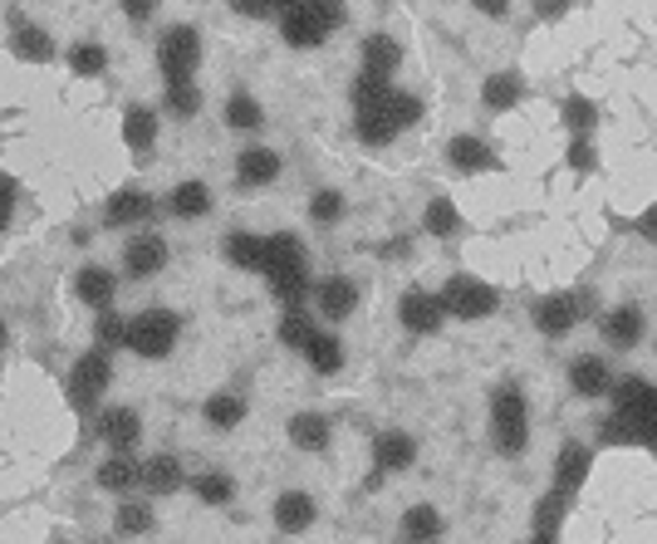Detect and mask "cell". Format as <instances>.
I'll use <instances>...</instances> for the list:
<instances>
[{
	"label": "cell",
	"mask_w": 657,
	"mask_h": 544,
	"mask_svg": "<svg viewBox=\"0 0 657 544\" xmlns=\"http://www.w3.org/2000/svg\"><path fill=\"white\" fill-rule=\"evenodd\" d=\"M260 275L270 280V294L285 310H300V300L310 294V255H304L300 236H290V231L265 236V270Z\"/></svg>",
	"instance_id": "6da1fadb"
},
{
	"label": "cell",
	"mask_w": 657,
	"mask_h": 544,
	"mask_svg": "<svg viewBox=\"0 0 657 544\" xmlns=\"http://www.w3.org/2000/svg\"><path fill=\"white\" fill-rule=\"evenodd\" d=\"M608 398H614V417L633 432V447L657 451V383L618 378Z\"/></svg>",
	"instance_id": "7a4b0ae2"
},
{
	"label": "cell",
	"mask_w": 657,
	"mask_h": 544,
	"mask_svg": "<svg viewBox=\"0 0 657 544\" xmlns=\"http://www.w3.org/2000/svg\"><path fill=\"white\" fill-rule=\"evenodd\" d=\"M344 20H348L344 6H328V0H300V6L280 10V40H285L290 50H314V44H324Z\"/></svg>",
	"instance_id": "3957f363"
},
{
	"label": "cell",
	"mask_w": 657,
	"mask_h": 544,
	"mask_svg": "<svg viewBox=\"0 0 657 544\" xmlns=\"http://www.w3.org/2000/svg\"><path fill=\"white\" fill-rule=\"evenodd\" d=\"M491 441L501 457H520L530 447V402L515 383H501L491 393Z\"/></svg>",
	"instance_id": "277c9868"
},
{
	"label": "cell",
	"mask_w": 657,
	"mask_h": 544,
	"mask_svg": "<svg viewBox=\"0 0 657 544\" xmlns=\"http://www.w3.org/2000/svg\"><path fill=\"white\" fill-rule=\"evenodd\" d=\"M177 338H182V320H177L173 310H143L138 320H128V338H123V348L147 358V363H157V358L173 354Z\"/></svg>",
	"instance_id": "5b68a950"
},
{
	"label": "cell",
	"mask_w": 657,
	"mask_h": 544,
	"mask_svg": "<svg viewBox=\"0 0 657 544\" xmlns=\"http://www.w3.org/2000/svg\"><path fill=\"white\" fill-rule=\"evenodd\" d=\"M437 304L451 320H486V314L501 310V290L486 285V280H471V275H451L447 285L437 290Z\"/></svg>",
	"instance_id": "8992f818"
},
{
	"label": "cell",
	"mask_w": 657,
	"mask_h": 544,
	"mask_svg": "<svg viewBox=\"0 0 657 544\" xmlns=\"http://www.w3.org/2000/svg\"><path fill=\"white\" fill-rule=\"evenodd\" d=\"M197 64H201V35L197 30L191 25L163 30V40H157V70H163L167 84H191Z\"/></svg>",
	"instance_id": "52a82bcc"
},
{
	"label": "cell",
	"mask_w": 657,
	"mask_h": 544,
	"mask_svg": "<svg viewBox=\"0 0 657 544\" xmlns=\"http://www.w3.org/2000/svg\"><path fill=\"white\" fill-rule=\"evenodd\" d=\"M588 310H594V294H588V290H554V294H545V300L535 304V328L545 338H564Z\"/></svg>",
	"instance_id": "ba28073f"
},
{
	"label": "cell",
	"mask_w": 657,
	"mask_h": 544,
	"mask_svg": "<svg viewBox=\"0 0 657 544\" xmlns=\"http://www.w3.org/2000/svg\"><path fill=\"white\" fill-rule=\"evenodd\" d=\"M108 383H113L108 354H104V348H88V354L70 368V402L79 407V412H88V407L108 393Z\"/></svg>",
	"instance_id": "9c48e42d"
},
{
	"label": "cell",
	"mask_w": 657,
	"mask_h": 544,
	"mask_svg": "<svg viewBox=\"0 0 657 544\" xmlns=\"http://www.w3.org/2000/svg\"><path fill=\"white\" fill-rule=\"evenodd\" d=\"M94 432L108 441L113 457H133V451H138V441H143V417L133 412V407H108V412H98Z\"/></svg>",
	"instance_id": "30bf717a"
},
{
	"label": "cell",
	"mask_w": 657,
	"mask_h": 544,
	"mask_svg": "<svg viewBox=\"0 0 657 544\" xmlns=\"http://www.w3.org/2000/svg\"><path fill=\"white\" fill-rule=\"evenodd\" d=\"M167 265V241L157 231H138L123 245V275L128 280H153Z\"/></svg>",
	"instance_id": "8fae6325"
},
{
	"label": "cell",
	"mask_w": 657,
	"mask_h": 544,
	"mask_svg": "<svg viewBox=\"0 0 657 544\" xmlns=\"http://www.w3.org/2000/svg\"><path fill=\"white\" fill-rule=\"evenodd\" d=\"M10 54H15V60H30V64H50L54 60V35L15 10V15H10Z\"/></svg>",
	"instance_id": "7c38bea8"
},
{
	"label": "cell",
	"mask_w": 657,
	"mask_h": 544,
	"mask_svg": "<svg viewBox=\"0 0 657 544\" xmlns=\"http://www.w3.org/2000/svg\"><path fill=\"white\" fill-rule=\"evenodd\" d=\"M393 94H398V88H393ZM393 94L383 98V104H373V108H358V118H354L358 143H368V147H388V143L403 133L398 108H393Z\"/></svg>",
	"instance_id": "4fadbf2b"
},
{
	"label": "cell",
	"mask_w": 657,
	"mask_h": 544,
	"mask_svg": "<svg viewBox=\"0 0 657 544\" xmlns=\"http://www.w3.org/2000/svg\"><path fill=\"white\" fill-rule=\"evenodd\" d=\"M398 320H403L407 334H437V328L447 324V314H441L437 294H427V290H407L403 300H398Z\"/></svg>",
	"instance_id": "5bb4252c"
},
{
	"label": "cell",
	"mask_w": 657,
	"mask_h": 544,
	"mask_svg": "<svg viewBox=\"0 0 657 544\" xmlns=\"http://www.w3.org/2000/svg\"><path fill=\"white\" fill-rule=\"evenodd\" d=\"M598 328H604V344L608 348H638L643 334H648V320H643L638 304H614Z\"/></svg>",
	"instance_id": "9a60e30c"
},
{
	"label": "cell",
	"mask_w": 657,
	"mask_h": 544,
	"mask_svg": "<svg viewBox=\"0 0 657 544\" xmlns=\"http://www.w3.org/2000/svg\"><path fill=\"white\" fill-rule=\"evenodd\" d=\"M614 368H608L604 358L598 354H580L570 363V388L580 393V398H608V393H614Z\"/></svg>",
	"instance_id": "2e32d148"
},
{
	"label": "cell",
	"mask_w": 657,
	"mask_h": 544,
	"mask_svg": "<svg viewBox=\"0 0 657 544\" xmlns=\"http://www.w3.org/2000/svg\"><path fill=\"white\" fill-rule=\"evenodd\" d=\"M314 304H320V314L328 324H338V320H348V314L358 310V285L348 275H328L314 285Z\"/></svg>",
	"instance_id": "e0dca14e"
},
{
	"label": "cell",
	"mask_w": 657,
	"mask_h": 544,
	"mask_svg": "<svg viewBox=\"0 0 657 544\" xmlns=\"http://www.w3.org/2000/svg\"><path fill=\"white\" fill-rule=\"evenodd\" d=\"M153 197H147L143 187H118L108 197V207H104V221L108 226H123V231H128V226H143V221H153Z\"/></svg>",
	"instance_id": "ac0fdd59"
},
{
	"label": "cell",
	"mask_w": 657,
	"mask_h": 544,
	"mask_svg": "<svg viewBox=\"0 0 657 544\" xmlns=\"http://www.w3.org/2000/svg\"><path fill=\"white\" fill-rule=\"evenodd\" d=\"M588 467H594V451L580 447V441H564L560 457H554V491L574 495L588 481Z\"/></svg>",
	"instance_id": "d6986e66"
},
{
	"label": "cell",
	"mask_w": 657,
	"mask_h": 544,
	"mask_svg": "<svg viewBox=\"0 0 657 544\" xmlns=\"http://www.w3.org/2000/svg\"><path fill=\"white\" fill-rule=\"evenodd\" d=\"M413 461H417V441L407 432H378L373 437V467H378V475L407 471Z\"/></svg>",
	"instance_id": "ffe728a7"
},
{
	"label": "cell",
	"mask_w": 657,
	"mask_h": 544,
	"mask_svg": "<svg viewBox=\"0 0 657 544\" xmlns=\"http://www.w3.org/2000/svg\"><path fill=\"white\" fill-rule=\"evenodd\" d=\"M74 294L94 314H108L113 294H118V280H113V270H104V265H84V270H79V280H74Z\"/></svg>",
	"instance_id": "44dd1931"
},
{
	"label": "cell",
	"mask_w": 657,
	"mask_h": 544,
	"mask_svg": "<svg viewBox=\"0 0 657 544\" xmlns=\"http://www.w3.org/2000/svg\"><path fill=\"white\" fill-rule=\"evenodd\" d=\"M447 520H441L437 505H407V515L398 520V540L403 544H437Z\"/></svg>",
	"instance_id": "7402d4cb"
},
{
	"label": "cell",
	"mask_w": 657,
	"mask_h": 544,
	"mask_svg": "<svg viewBox=\"0 0 657 544\" xmlns=\"http://www.w3.org/2000/svg\"><path fill=\"white\" fill-rule=\"evenodd\" d=\"M275 177H280L275 147H246V153L236 157V181H241V187H270Z\"/></svg>",
	"instance_id": "603a6c76"
},
{
	"label": "cell",
	"mask_w": 657,
	"mask_h": 544,
	"mask_svg": "<svg viewBox=\"0 0 657 544\" xmlns=\"http://www.w3.org/2000/svg\"><path fill=\"white\" fill-rule=\"evenodd\" d=\"M123 143H128L138 157H153V143H157V113L147 108V104H128V108H123Z\"/></svg>",
	"instance_id": "cb8c5ba5"
},
{
	"label": "cell",
	"mask_w": 657,
	"mask_h": 544,
	"mask_svg": "<svg viewBox=\"0 0 657 544\" xmlns=\"http://www.w3.org/2000/svg\"><path fill=\"white\" fill-rule=\"evenodd\" d=\"M328 441H334V427H328L324 412H294L290 417V447L300 451H328Z\"/></svg>",
	"instance_id": "d4e9b609"
},
{
	"label": "cell",
	"mask_w": 657,
	"mask_h": 544,
	"mask_svg": "<svg viewBox=\"0 0 657 544\" xmlns=\"http://www.w3.org/2000/svg\"><path fill=\"white\" fill-rule=\"evenodd\" d=\"M314 515H320V505H314V495H304V491H285L275 501V525L285 530V535H304V530L314 525Z\"/></svg>",
	"instance_id": "484cf974"
},
{
	"label": "cell",
	"mask_w": 657,
	"mask_h": 544,
	"mask_svg": "<svg viewBox=\"0 0 657 544\" xmlns=\"http://www.w3.org/2000/svg\"><path fill=\"white\" fill-rule=\"evenodd\" d=\"M187 485V471L177 457H153L143 461V491L147 495H177Z\"/></svg>",
	"instance_id": "4316f807"
},
{
	"label": "cell",
	"mask_w": 657,
	"mask_h": 544,
	"mask_svg": "<svg viewBox=\"0 0 657 544\" xmlns=\"http://www.w3.org/2000/svg\"><path fill=\"white\" fill-rule=\"evenodd\" d=\"M520 98H525V79H520L515 70H501V74H491L481 84V104L491 113H511Z\"/></svg>",
	"instance_id": "83f0119b"
},
{
	"label": "cell",
	"mask_w": 657,
	"mask_h": 544,
	"mask_svg": "<svg viewBox=\"0 0 657 544\" xmlns=\"http://www.w3.org/2000/svg\"><path fill=\"white\" fill-rule=\"evenodd\" d=\"M98 485H104L108 495H133L143 485V461L138 457H108L104 467H98Z\"/></svg>",
	"instance_id": "f1b7e54d"
},
{
	"label": "cell",
	"mask_w": 657,
	"mask_h": 544,
	"mask_svg": "<svg viewBox=\"0 0 657 544\" xmlns=\"http://www.w3.org/2000/svg\"><path fill=\"white\" fill-rule=\"evenodd\" d=\"M167 211H173L177 221H197L211 211V187L207 181H177L173 197H167Z\"/></svg>",
	"instance_id": "f546056e"
},
{
	"label": "cell",
	"mask_w": 657,
	"mask_h": 544,
	"mask_svg": "<svg viewBox=\"0 0 657 544\" xmlns=\"http://www.w3.org/2000/svg\"><path fill=\"white\" fill-rule=\"evenodd\" d=\"M447 163L457 167V172H486V167H496V153H491V147H486L481 138L461 133V138L447 143Z\"/></svg>",
	"instance_id": "4dcf8cb0"
},
{
	"label": "cell",
	"mask_w": 657,
	"mask_h": 544,
	"mask_svg": "<svg viewBox=\"0 0 657 544\" xmlns=\"http://www.w3.org/2000/svg\"><path fill=\"white\" fill-rule=\"evenodd\" d=\"M226 260H231L236 270H265V236L231 231L226 236Z\"/></svg>",
	"instance_id": "1f68e13d"
},
{
	"label": "cell",
	"mask_w": 657,
	"mask_h": 544,
	"mask_svg": "<svg viewBox=\"0 0 657 544\" xmlns=\"http://www.w3.org/2000/svg\"><path fill=\"white\" fill-rule=\"evenodd\" d=\"M398 64H403V44L393 35H368L364 40V70L393 79V74H398Z\"/></svg>",
	"instance_id": "d6a6232c"
},
{
	"label": "cell",
	"mask_w": 657,
	"mask_h": 544,
	"mask_svg": "<svg viewBox=\"0 0 657 544\" xmlns=\"http://www.w3.org/2000/svg\"><path fill=\"white\" fill-rule=\"evenodd\" d=\"M201 417H207L217 432H231V427L246 422V398L241 393H211L207 407H201Z\"/></svg>",
	"instance_id": "836d02e7"
},
{
	"label": "cell",
	"mask_w": 657,
	"mask_h": 544,
	"mask_svg": "<svg viewBox=\"0 0 657 544\" xmlns=\"http://www.w3.org/2000/svg\"><path fill=\"white\" fill-rule=\"evenodd\" d=\"M275 334H280V344H285V348L304 354V348L320 338V324H314L304 310H285V314H280V328H275Z\"/></svg>",
	"instance_id": "e575fe53"
},
{
	"label": "cell",
	"mask_w": 657,
	"mask_h": 544,
	"mask_svg": "<svg viewBox=\"0 0 657 544\" xmlns=\"http://www.w3.org/2000/svg\"><path fill=\"white\" fill-rule=\"evenodd\" d=\"M147 530H153V505L147 501H123L118 505V515H113V535L118 540H133V535H147Z\"/></svg>",
	"instance_id": "d590c367"
},
{
	"label": "cell",
	"mask_w": 657,
	"mask_h": 544,
	"mask_svg": "<svg viewBox=\"0 0 657 544\" xmlns=\"http://www.w3.org/2000/svg\"><path fill=\"white\" fill-rule=\"evenodd\" d=\"M304 358H310V368L320 373V378H334V373L344 368V344H338L334 334H320L310 348H304Z\"/></svg>",
	"instance_id": "8d00e7d4"
},
{
	"label": "cell",
	"mask_w": 657,
	"mask_h": 544,
	"mask_svg": "<svg viewBox=\"0 0 657 544\" xmlns=\"http://www.w3.org/2000/svg\"><path fill=\"white\" fill-rule=\"evenodd\" d=\"M423 226L437 236V241H447V236L461 231V211L451 207L447 197H432V201H427V211H423Z\"/></svg>",
	"instance_id": "74e56055"
},
{
	"label": "cell",
	"mask_w": 657,
	"mask_h": 544,
	"mask_svg": "<svg viewBox=\"0 0 657 544\" xmlns=\"http://www.w3.org/2000/svg\"><path fill=\"white\" fill-rule=\"evenodd\" d=\"M570 501H574V495H560V491L540 495V505H535V535H560L564 515H570Z\"/></svg>",
	"instance_id": "f35d334b"
},
{
	"label": "cell",
	"mask_w": 657,
	"mask_h": 544,
	"mask_svg": "<svg viewBox=\"0 0 657 544\" xmlns=\"http://www.w3.org/2000/svg\"><path fill=\"white\" fill-rule=\"evenodd\" d=\"M70 70L79 79H98L108 70V50H104V44H94V40H79L70 50Z\"/></svg>",
	"instance_id": "ab89813d"
},
{
	"label": "cell",
	"mask_w": 657,
	"mask_h": 544,
	"mask_svg": "<svg viewBox=\"0 0 657 544\" xmlns=\"http://www.w3.org/2000/svg\"><path fill=\"white\" fill-rule=\"evenodd\" d=\"M388 94H393V79H383V74H373V70H358L354 88H348L354 108H373V104H383Z\"/></svg>",
	"instance_id": "60d3db41"
},
{
	"label": "cell",
	"mask_w": 657,
	"mask_h": 544,
	"mask_svg": "<svg viewBox=\"0 0 657 544\" xmlns=\"http://www.w3.org/2000/svg\"><path fill=\"white\" fill-rule=\"evenodd\" d=\"M163 113H173V118H197L201 113V88L197 84H167L163 88Z\"/></svg>",
	"instance_id": "b9f144b4"
},
{
	"label": "cell",
	"mask_w": 657,
	"mask_h": 544,
	"mask_svg": "<svg viewBox=\"0 0 657 544\" xmlns=\"http://www.w3.org/2000/svg\"><path fill=\"white\" fill-rule=\"evenodd\" d=\"M226 123H231L236 133H255L260 123H265V113H260V104L251 94H231L226 98Z\"/></svg>",
	"instance_id": "7bdbcfd3"
},
{
	"label": "cell",
	"mask_w": 657,
	"mask_h": 544,
	"mask_svg": "<svg viewBox=\"0 0 657 544\" xmlns=\"http://www.w3.org/2000/svg\"><path fill=\"white\" fill-rule=\"evenodd\" d=\"M191 491H197L201 505H231L236 481H231V475H221V471H207V475H197V481H191Z\"/></svg>",
	"instance_id": "ee69618b"
},
{
	"label": "cell",
	"mask_w": 657,
	"mask_h": 544,
	"mask_svg": "<svg viewBox=\"0 0 657 544\" xmlns=\"http://www.w3.org/2000/svg\"><path fill=\"white\" fill-rule=\"evenodd\" d=\"M338 217H344V191L320 187V191H314V201H310V221L314 226H334Z\"/></svg>",
	"instance_id": "f6af8a7d"
},
{
	"label": "cell",
	"mask_w": 657,
	"mask_h": 544,
	"mask_svg": "<svg viewBox=\"0 0 657 544\" xmlns=\"http://www.w3.org/2000/svg\"><path fill=\"white\" fill-rule=\"evenodd\" d=\"M564 123L574 128V138H588V133H594V123H598V108L588 104L584 94H574V98H564Z\"/></svg>",
	"instance_id": "bcb514c9"
},
{
	"label": "cell",
	"mask_w": 657,
	"mask_h": 544,
	"mask_svg": "<svg viewBox=\"0 0 657 544\" xmlns=\"http://www.w3.org/2000/svg\"><path fill=\"white\" fill-rule=\"evenodd\" d=\"M94 334H98L94 348H104V354H108V348H123V338H128V320L108 310V314H98V328H94Z\"/></svg>",
	"instance_id": "7dc6e473"
},
{
	"label": "cell",
	"mask_w": 657,
	"mask_h": 544,
	"mask_svg": "<svg viewBox=\"0 0 657 544\" xmlns=\"http://www.w3.org/2000/svg\"><path fill=\"white\" fill-rule=\"evenodd\" d=\"M594 437H598V447H633V432L618 422V417H604Z\"/></svg>",
	"instance_id": "c3c4849f"
},
{
	"label": "cell",
	"mask_w": 657,
	"mask_h": 544,
	"mask_svg": "<svg viewBox=\"0 0 657 544\" xmlns=\"http://www.w3.org/2000/svg\"><path fill=\"white\" fill-rule=\"evenodd\" d=\"M570 167L574 172H588V167H594V138H574L570 143Z\"/></svg>",
	"instance_id": "681fc988"
},
{
	"label": "cell",
	"mask_w": 657,
	"mask_h": 544,
	"mask_svg": "<svg viewBox=\"0 0 657 544\" xmlns=\"http://www.w3.org/2000/svg\"><path fill=\"white\" fill-rule=\"evenodd\" d=\"M10 211H15V181H10L6 172H0V231H6Z\"/></svg>",
	"instance_id": "f907efd6"
},
{
	"label": "cell",
	"mask_w": 657,
	"mask_h": 544,
	"mask_svg": "<svg viewBox=\"0 0 657 544\" xmlns=\"http://www.w3.org/2000/svg\"><path fill=\"white\" fill-rule=\"evenodd\" d=\"M236 15H246V20H270V15H275V20H280V6H265V0H246V6H236Z\"/></svg>",
	"instance_id": "816d5d0a"
},
{
	"label": "cell",
	"mask_w": 657,
	"mask_h": 544,
	"mask_svg": "<svg viewBox=\"0 0 657 544\" xmlns=\"http://www.w3.org/2000/svg\"><path fill=\"white\" fill-rule=\"evenodd\" d=\"M633 231H638V236H643V241H648V245H657V201H653L648 211H643V217H638V226H633Z\"/></svg>",
	"instance_id": "f5cc1de1"
},
{
	"label": "cell",
	"mask_w": 657,
	"mask_h": 544,
	"mask_svg": "<svg viewBox=\"0 0 657 544\" xmlns=\"http://www.w3.org/2000/svg\"><path fill=\"white\" fill-rule=\"evenodd\" d=\"M123 15H128V20H138V25H143V20H153V15H157V10H153V6H143V0H138V6H123Z\"/></svg>",
	"instance_id": "db71d44e"
},
{
	"label": "cell",
	"mask_w": 657,
	"mask_h": 544,
	"mask_svg": "<svg viewBox=\"0 0 657 544\" xmlns=\"http://www.w3.org/2000/svg\"><path fill=\"white\" fill-rule=\"evenodd\" d=\"M530 544H560V535H530Z\"/></svg>",
	"instance_id": "11a10c76"
},
{
	"label": "cell",
	"mask_w": 657,
	"mask_h": 544,
	"mask_svg": "<svg viewBox=\"0 0 657 544\" xmlns=\"http://www.w3.org/2000/svg\"><path fill=\"white\" fill-rule=\"evenodd\" d=\"M0 348H6V324H0Z\"/></svg>",
	"instance_id": "9f6ffc18"
}]
</instances>
